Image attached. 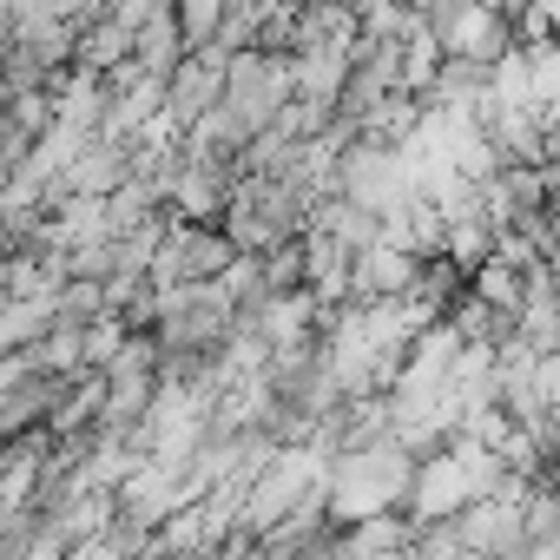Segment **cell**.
Returning a JSON list of instances; mask_svg holds the SVG:
<instances>
[{"label":"cell","mask_w":560,"mask_h":560,"mask_svg":"<svg viewBox=\"0 0 560 560\" xmlns=\"http://www.w3.org/2000/svg\"><path fill=\"white\" fill-rule=\"evenodd\" d=\"M106 8H113V0H54V14H60V21H73V27H86V21H100Z\"/></svg>","instance_id":"cell-4"},{"label":"cell","mask_w":560,"mask_h":560,"mask_svg":"<svg viewBox=\"0 0 560 560\" xmlns=\"http://www.w3.org/2000/svg\"><path fill=\"white\" fill-rule=\"evenodd\" d=\"M218 100H224V60L218 54H185V67L165 80V126L191 132Z\"/></svg>","instance_id":"cell-3"},{"label":"cell","mask_w":560,"mask_h":560,"mask_svg":"<svg viewBox=\"0 0 560 560\" xmlns=\"http://www.w3.org/2000/svg\"><path fill=\"white\" fill-rule=\"evenodd\" d=\"M291 100H298V86H291V54L250 47V54H231V60H224V100H218V106H224L250 139L284 119Z\"/></svg>","instance_id":"cell-1"},{"label":"cell","mask_w":560,"mask_h":560,"mask_svg":"<svg viewBox=\"0 0 560 560\" xmlns=\"http://www.w3.org/2000/svg\"><path fill=\"white\" fill-rule=\"evenodd\" d=\"M416 264H422V257L402 250V244H389V237L363 244V250L350 257V304H402Z\"/></svg>","instance_id":"cell-2"}]
</instances>
